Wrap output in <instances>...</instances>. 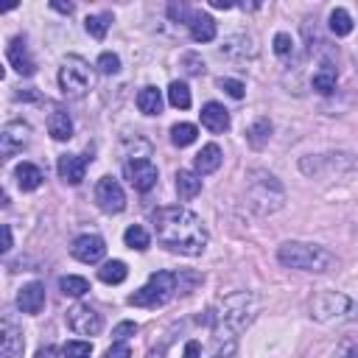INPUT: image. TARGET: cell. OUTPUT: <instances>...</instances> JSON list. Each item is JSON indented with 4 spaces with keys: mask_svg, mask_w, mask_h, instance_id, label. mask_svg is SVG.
<instances>
[{
    "mask_svg": "<svg viewBox=\"0 0 358 358\" xmlns=\"http://www.w3.org/2000/svg\"><path fill=\"white\" fill-rule=\"evenodd\" d=\"M28 140H31V126L23 121H12L0 132V152H3V157H12L28 146Z\"/></svg>",
    "mask_w": 358,
    "mask_h": 358,
    "instance_id": "cell-10",
    "label": "cell"
},
{
    "mask_svg": "<svg viewBox=\"0 0 358 358\" xmlns=\"http://www.w3.org/2000/svg\"><path fill=\"white\" fill-rule=\"evenodd\" d=\"M182 358H202V344H199V342H188Z\"/></svg>",
    "mask_w": 358,
    "mask_h": 358,
    "instance_id": "cell-44",
    "label": "cell"
},
{
    "mask_svg": "<svg viewBox=\"0 0 358 358\" xmlns=\"http://www.w3.org/2000/svg\"><path fill=\"white\" fill-rule=\"evenodd\" d=\"M0 353H3V358H23V353H25L23 331H17L9 319L3 322V342H0Z\"/></svg>",
    "mask_w": 358,
    "mask_h": 358,
    "instance_id": "cell-17",
    "label": "cell"
},
{
    "mask_svg": "<svg viewBox=\"0 0 358 358\" xmlns=\"http://www.w3.org/2000/svg\"><path fill=\"white\" fill-rule=\"evenodd\" d=\"M123 241H126V246H129V249H137V252H146L149 243H152L149 232L143 230L140 224H132V227L123 232Z\"/></svg>",
    "mask_w": 358,
    "mask_h": 358,
    "instance_id": "cell-30",
    "label": "cell"
},
{
    "mask_svg": "<svg viewBox=\"0 0 358 358\" xmlns=\"http://www.w3.org/2000/svg\"><path fill=\"white\" fill-rule=\"evenodd\" d=\"M199 118H202V126L210 129L213 134H222V132L230 129V112L224 110L222 104H216V101L204 104V106H202V112H199Z\"/></svg>",
    "mask_w": 358,
    "mask_h": 358,
    "instance_id": "cell-15",
    "label": "cell"
},
{
    "mask_svg": "<svg viewBox=\"0 0 358 358\" xmlns=\"http://www.w3.org/2000/svg\"><path fill=\"white\" fill-rule=\"evenodd\" d=\"M269 137H272V123H269L266 118L255 121L252 126H249V132H246V143H249V146H252L255 152H261V149L266 146Z\"/></svg>",
    "mask_w": 358,
    "mask_h": 358,
    "instance_id": "cell-26",
    "label": "cell"
},
{
    "mask_svg": "<svg viewBox=\"0 0 358 358\" xmlns=\"http://www.w3.org/2000/svg\"><path fill=\"white\" fill-rule=\"evenodd\" d=\"M59 291L64 297H84L90 291V283L84 277H76V274H67V277H59Z\"/></svg>",
    "mask_w": 358,
    "mask_h": 358,
    "instance_id": "cell-28",
    "label": "cell"
},
{
    "mask_svg": "<svg viewBox=\"0 0 358 358\" xmlns=\"http://www.w3.org/2000/svg\"><path fill=\"white\" fill-rule=\"evenodd\" d=\"M168 101H171V106H176V110H188V106H191V90H188V84L171 82V87H168Z\"/></svg>",
    "mask_w": 358,
    "mask_h": 358,
    "instance_id": "cell-32",
    "label": "cell"
},
{
    "mask_svg": "<svg viewBox=\"0 0 358 358\" xmlns=\"http://www.w3.org/2000/svg\"><path fill=\"white\" fill-rule=\"evenodd\" d=\"M51 9H56V12H62V14H73V3H59V0H53Z\"/></svg>",
    "mask_w": 358,
    "mask_h": 358,
    "instance_id": "cell-46",
    "label": "cell"
},
{
    "mask_svg": "<svg viewBox=\"0 0 358 358\" xmlns=\"http://www.w3.org/2000/svg\"><path fill=\"white\" fill-rule=\"evenodd\" d=\"M48 134H51L53 140H59V143H64V140L73 137V121H70V115H67L64 110H53V112L48 115Z\"/></svg>",
    "mask_w": 358,
    "mask_h": 358,
    "instance_id": "cell-20",
    "label": "cell"
},
{
    "mask_svg": "<svg viewBox=\"0 0 358 358\" xmlns=\"http://www.w3.org/2000/svg\"><path fill=\"white\" fill-rule=\"evenodd\" d=\"M168 14H171L176 23H179V20H188V23H191V14H193V12H188L185 6H176V3H171V6H168Z\"/></svg>",
    "mask_w": 358,
    "mask_h": 358,
    "instance_id": "cell-43",
    "label": "cell"
},
{
    "mask_svg": "<svg viewBox=\"0 0 358 358\" xmlns=\"http://www.w3.org/2000/svg\"><path fill=\"white\" fill-rule=\"evenodd\" d=\"M37 358H59V350H56V347H43V350L37 353Z\"/></svg>",
    "mask_w": 358,
    "mask_h": 358,
    "instance_id": "cell-47",
    "label": "cell"
},
{
    "mask_svg": "<svg viewBox=\"0 0 358 358\" xmlns=\"http://www.w3.org/2000/svg\"><path fill=\"white\" fill-rule=\"evenodd\" d=\"M196 126L193 123H176V126H171V143L176 149H185V146H191V143L196 140Z\"/></svg>",
    "mask_w": 358,
    "mask_h": 358,
    "instance_id": "cell-29",
    "label": "cell"
},
{
    "mask_svg": "<svg viewBox=\"0 0 358 358\" xmlns=\"http://www.w3.org/2000/svg\"><path fill=\"white\" fill-rule=\"evenodd\" d=\"M274 53H277V56H291V53H294L291 34H285V31L277 34V37H274Z\"/></svg>",
    "mask_w": 358,
    "mask_h": 358,
    "instance_id": "cell-36",
    "label": "cell"
},
{
    "mask_svg": "<svg viewBox=\"0 0 358 358\" xmlns=\"http://www.w3.org/2000/svg\"><path fill=\"white\" fill-rule=\"evenodd\" d=\"M67 325H70V331L79 333V336H98L104 331V319L90 305H73L67 311Z\"/></svg>",
    "mask_w": 358,
    "mask_h": 358,
    "instance_id": "cell-8",
    "label": "cell"
},
{
    "mask_svg": "<svg viewBox=\"0 0 358 358\" xmlns=\"http://www.w3.org/2000/svg\"><path fill=\"white\" fill-rule=\"evenodd\" d=\"M188 25H191V37L196 43H213V40H216V20H213L210 14L193 12Z\"/></svg>",
    "mask_w": 358,
    "mask_h": 358,
    "instance_id": "cell-18",
    "label": "cell"
},
{
    "mask_svg": "<svg viewBox=\"0 0 358 358\" xmlns=\"http://www.w3.org/2000/svg\"><path fill=\"white\" fill-rule=\"evenodd\" d=\"M126 179L132 182L134 191L146 193L157 185V168L152 160H129L126 163Z\"/></svg>",
    "mask_w": 358,
    "mask_h": 358,
    "instance_id": "cell-11",
    "label": "cell"
},
{
    "mask_svg": "<svg viewBox=\"0 0 358 358\" xmlns=\"http://www.w3.org/2000/svg\"><path fill=\"white\" fill-rule=\"evenodd\" d=\"M110 23H112V14H90V17L84 20V28H87L90 37L104 40L106 31H110Z\"/></svg>",
    "mask_w": 358,
    "mask_h": 358,
    "instance_id": "cell-31",
    "label": "cell"
},
{
    "mask_svg": "<svg viewBox=\"0 0 358 358\" xmlns=\"http://www.w3.org/2000/svg\"><path fill=\"white\" fill-rule=\"evenodd\" d=\"M56 171H59V176L64 179L67 185H82L84 171H87V160L76 157V154H62L59 163H56Z\"/></svg>",
    "mask_w": 358,
    "mask_h": 358,
    "instance_id": "cell-16",
    "label": "cell"
},
{
    "mask_svg": "<svg viewBox=\"0 0 358 358\" xmlns=\"http://www.w3.org/2000/svg\"><path fill=\"white\" fill-rule=\"evenodd\" d=\"M277 261L289 269H302V272H331L336 269V255L328 252L319 243H305V241H289L277 249Z\"/></svg>",
    "mask_w": 358,
    "mask_h": 358,
    "instance_id": "cell-3",
    "label": "cell"
},
{
    "mask_svg": "<svg viewBox=\"0 0 358 358\" xmlns=\"http://www.w3.org/2000/svg\"><path fill=\"white\" fill-rule=\"evenodd\" d=\"M182 64H185V70L191 76H202L204 73V62H202V56H196V53H185L182 56Z\"/></svg>",
    "mask_w": 358,
    "mask_h": 358,
    "instance_id": "cell-37",
    "label": "cell"
},
{
    "mask_svg": "<svg viewBox=\"0 0 358 358\" xmlns=\"http://www.w3.org/2000/svg\"><path fill=\"white\" fill-rule=\"evenodd\" d=\"M235 350H238L235 339H232V342H222V344H219V350L213 353V358H235Z\"/></svg>",
    "mask_w": 358,
    "mask_h": 358,
    "instance_id": "cell-42",
    "label": "cell"
},
{
    "mask_svg": "<svg viewBox=\"0 0 358 358\" xmlns=\"http://www.w3.org/2000/svg\"><path fill=\"white\" fill-rule=\"evenodd\" d=\"M14 179H17V188L20 191H37L40 185H43V171L34 165V163H20L17 168H14Z\"/></svg>",
    "mask_w": 358,
    "mask_h": 358,
    "instance_id": "cell-19",
    "label": "cell"
},
{
    "mask_svg": "<svg viewBox=\"0 0 358 358\" xmlns=\"http://www.w3.org/2000/svg\"><path fill=\"white\" fill-rule=\"evenodd\" d=\"M193 165H196V174H199V176H204V174H213V171H219V165H222V149L216 146V143H207V146H204V149L196 154Z\"/></svg>",
    "mask_w": 358,
    "mask_h": 358,
    "instance_id": "cell-21",
    "label": "cell"
},
{
    "mask_svg": "<svg viewBox=\"0 0 358 358\" xmlns=\"http://www.w3.org/2000/svg\"><path fill=\"white\" fill-rule=\"evenodd\" d=\"M70 252H73V258L82 261V263H101L104 255H106V243L98 235H79L73 241V246H70Z\"/></svg>",
    "mask_w": 358,
    "mask_h": 358,
    "instance_id": "cell-12",
    "label": "cell"
},
{
    "mask_svg": "<svg viewBox=\"0 0 358 358\" xmlns=\"http://www.w3.org/2000/svg\"><path fill=\"white\" fill-rule=\"evenodd\" d=\"M17 308L23 311V313H40L43 308H45V285L43 283H28V285H23L20 289V294H17Z\"/></svg>",
    "mask_w": 358,
    "mask_h": 358,
    "instance_id": "cell-14",
    "label": "cell"
},
{
    "mask_svg": "<svg viewBox=\"0 0 358 358\" xmlns=\"http://www.w3.org/2000/svg\"><path fill=\"white\" fill-rule=\"evenodd\" d=\"M258 311V297L249 291H238L230 294L219 311H210V322H213V333H216L219 342H232L249 322H252Z\"/></svg>",
    "mask_w": 358,
    "mask_h": 358,
    "instance_id": "cell-2",
    "label": "cell"
},
{
    "mask_svg": "<svg viewBox=\"0 0 358 358\" xmlns=\"http://www.w3.org/2000/svg\"><path fill=\"white\" fill-rule=\"evenodd\" d=\"M222 53L230 56V59H246V56H255V48H252V40L241 34V37H230V40L224 43Z\"/></svg>",
    "mask_w": 358,
    "mask_h": 358,
    "instance_id": "cell-24",
    "label": "cell"
},
{
    "mask_svg": "<svg viewBox=\"0 0 358 358\" xmlns=\"http://www.w3.org/2000/svg\"><path fill=\"white\" fill-rule=\"evenodd\" d=\"M126 274H129V269H126L123 261H106V263L98 269V277H101V283H106V285H118V283H123Z\"/></svg>",
    "mask_w": 358,
    "mask_h": 358,
    "instance_id": "cell-27",
    "label": "cell"
},
{
    "mask_svg": "<svg viewBox=\"0 0 358 358\" xmlns=\"http://www.w3.org/2000/svg\"><path fill=\"white\" fill-rule=\"evenodd\" d=\"M101 358H132V350H129V344L126 342H115L110 350H106Z\"/></svg>",
    "mask_w": 358,
    "mask_h": 358,
    "instance_id": "cell-41",
    "label": "cell"
},
{
    "mask_svg": "<svg viewBox=\"0 0 358 358\" xmlns=\"http://www.w3.org/2000/svg\"><path fill=\"white\" fill-rule=\"evenodd\" d=\"M0 249H3V252H9V249H12V227L9 224H3V246H0Z\"/></svg>",
    "mask_w": 358,
    "mask_h": 358,
    "instance_id": "cell-45",
    "label": "cell"
},
{
    "mask_svg": "<svg viewBox=\"0 0 358 358\" xmlns=\"http://www.w3.org/2000/svg\"><path fill=\"white\" fill-rule=\"evenodd\" d=\"M98 70H101L104 76H115L118 70H121V56H118V53H110V51L101 53V56H98Z\"/></svg>",
    "mask_w": 358,
    "mask_h": 358,
    "instance_id": "cell-34",
    "label": "cell"
},
{
    "mask_svg": "<svg viewBox=\"0 0 358 358\" xmlns=\"http://www.w3.org/2000/svg\"><path fill=\"white\" fill-rule=\"evenodd\" d=\"M95 202H98V207L104 210V213H121L123 207H126V193H123V188L118 185V179H112V176H101L98 179V185H95Z\"/></svg>",
    "mask_w": 358,
    "mask_h": 358,
    "instance_id": "cell-9",
    "label": "cell"
},
{
    "mask_svg": "<svg viewBox=\"0 0 358 358\" xmlns=\"http://www.w3.org/2000/svg\"><path fill=\"white\" fill-rule=\"evenodd\" d=\"M353 311H355L353 300L339 291H322L311 302V316L316 322H342V319H350Z\"/></svg>",
    "mask_w": 358,
    "mask_h": 358,
    "instance_id": "cell-7",
    "label": "cell"
},
{
    "mask_svg": "<svg viewBox=\"0 0 358 358\" xmlns=\"http://www.w3.org/2000/svg\"><path fill=\"white\" fill-rule=\"evenodd\" d=\"M331 31L336 34V37H347V34L353 31V17L344 9H333L331 12Z\"/></svg>",
    "mask_w": 358,
    "mask_h": 358,
    "instance_id": "cell-33",
    "label": "cell"
},
{
    "mask_svg": "<svg viewBox=\"0 0 358 358\" xmlns=\"http://www.w3.org/2000/svg\"><path fill=\"white\" fill-rule=\"evenodd\" d=\"M154 232L165 249L188 258L202 255L207 246L204 222L188 207H160L154 213Z\"/></svg>",
    "mask_w": 358,
    "mask_h": 358,
    "instance_id": "cell-1",
    "label": "cell"
},
{
    "mask_svg": "<svg viewBox=\"0 0 358 358\" xmlns=\"http://www.w3.org/2000/svg\"><path fill=\"white\" fill-rule=\"evenodd\" d=\"M176 274L174 272H154L149 277V283L143 285V289H137L134 294H129V305H137V308H160L165 305L174 291H176Z\"/></svg>",
    "mask_w": 358,
    "mask_h": 358,
    "instance_id": "cell-5",
    "label": "cell"
},
{
    "mask_svg": "<svg viewBox=\"0 0 358 358\" xmlns=\"http://www.w3.org/2000/svg\"><path fill=\"white\" fill-rule=\"evenodd\" d=\"M219 87L232 98H243V93H246V87L241 82H235V79H219Z\"/></svg>",
    "mask_w": 358,
    "mask_h": 358,
    "instance_id": "cell-38",
    "label": "cell"
},
{
    "mask_svg": "<svg viewBox=\"0 0 358 358\" xmlns=\"http://www.w3.org/2000/svg\"><path fill=\"white\" fill-rule=\"evenodd\" d=\"M285 202V191L277 179L266 171H252L249 174V204H252L261 216L266 213H277Z\"/></svg>",
    "mask_w": 358,
    "mask_h": 358,
    "instance_id": "cell-4",
    "label": "cell"
},
{
    "mask_svg": "<svg viewBox=\"0 0 358 358\" xmlns=\"http://www.w3.org/2000/svg\"><path fill=\"white\" fill-rule=\"evenodd\" d=\"M313 90L322 93V95H328V93L336 90V67H333L331 62H325V64H322L316 73H313Z\"/></svg>",
    "mask_w": 358,
    "mask_h": 358,
    "instance_id": "cell-25",
    "label": "cell"
},
{
    "mask_svg": "<svg viewBox=\"0 0 358 358\" xmlns=\"http://www.w3.org/2000/svg\"><path fill=\"white\" fill-rule=\"evenodd\" d=\"M6 56H9V64L17 70L20 76H34V73H37V62L31 59L28 45H25V40H23V37H14V40L9 43Z\"/></svg>",
    "mask_w": 358,
    "mask_h": 358,
    "instance_id": "cell-13",
    "label": "cell"
},
{
    "mask_svg": "<svg viewBox=\"0 0 358 358\" xmlns=\"http://www.w3.org/2000/svg\"><path fill=\"white\" fill-rule=\"evenodd\" d=\"M137 110L143 115H160L163 112V93L157 87H143L137 93Z\"/></svg>",
    "mask_w": 358,
    "mask_h": 358,
    "instance_id": "cell-23",
    "label": "cell"
},
{
    "mask_svg": "<svg viewBox=\"0 0 358 358\" xmlns=\"http://www.w3.org/2000/svg\"><path fill=\"white\" fill-rule=\"evenodd\" d=\"M176 193L182 202H191L202 193V179L193 171H176Z\"/></svg>",
    "mask_w": 358,
    "mask_h": 358,
    "instance_id": "cell-22",
    "label": "cell"
},
{
    "mask_svg": "<svg viewBox=\"0 0 358 358\" xmlns=\"http://www.w3.org/2000/svg\"><path fill=\"white\" fill-rule=\"evenodd\" d=\"M165 347H168V339H165L160 347H154V350L149 353V358H163V355H165Z\"/></svg>",
    "mask_w": 358,
    "mask_h": 358,
    "instance_id": "cell-49",
    "label": "cell"
},
{
    "mask_svg": "<svg viewBox=\"0 0 358 358\" xmlns=\"http://www.w3.org/2000/svg\"><path fill=\"white\" fill-rule=\"evenodd\" d=\"M134 333H137L134 322H121V325L112 331V339H115V342H126V339H132Z\"/></svg>",
    "mask_w": 358,
    "mask_h": 358,
    "instance_id": "cell-39",
    "label": "cell"
},
{
    "mask_svg": "<svg viewBox=\"0 0 358 358\" xmlns=\"http://www.w3.org/2000/svg\"><path fill=\"white\" fill-rule=\"evenodd\" d=\"M62 355L64 358H90L93 355V344L90 342H67Z\"/></svg>",
    "mask_w": 358,
    "mask_h": 358,
    "instance_id": "cell-35",
    "label": "cell"
},
{
    "mask_svg": "<svg viewBox=\"0 0 358 358\" xmlns=\"http://www.w3.org/2000/svg\"><path fill=\"white\" fill-rule=\"evenodd\" d=\"M210 6H213V9H222V12L232 9V3H230V0H210Z\"/></svg>",
    "mask_w": 358,
    "mask_h": 358,
    "instance_id": "cell-48",
    "label": "cell"
},
{
    "mask_svg": "<svg viewBox=\"0 0 358 358\" xmlns=\"http://www.w3.org/2000/svg\"><path fill=\"white\" fill-rule=\"evenodd\" d=\"M59 87L67 98H82L93 87V70L84 59L79 56H67L62 70H59Z\"/></svg>",
    "mask_w": 358,
    "mask_h": 358,
    "instance_id": "cell-6",
    "label": "cell"
},
{
    "mask_svg": "<svg viewBox=\"0 0 358 358\" xmlns=\"http://www.w3.org/2000/svg\"><path fill=\"white\" fill-rule=\"evenodd\" d=\"M333 358H358V344H355V342H350V339H344V342L336 347Z\"/></svg>",
    "mask_w": 358,
    "mask_h": 358,
    "instance_id": "cell-40",
    "label": "cell"
}]
</instances>
